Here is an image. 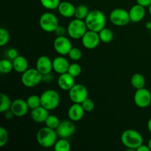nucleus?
I'll use <instances>...</instances> for the list:
<instances>
[{
	"mask_svg": "<svg viewBox=\"0 0 151 151\" xmlns=\"http://www.w3.org/2000/svg\"><path fill=\"white\" fill-rule=\"evenodd\" d=\"M84 21L89 30L99 32L101 29L106 27V17L104 13L99 10H90Z\"/></svg>",
	"mask_w": 151,
	"mask_h": 151,
	"instance_id": "nucleus-1",
	"label": "nucleus"
},
{
	"mask_svg": "<svg viewBox=\"0 0 151 151\" xmlns=\"http://www.w3.org/2000/svg\"><path fill=\"white\" fill-rule=\"evenodd\" d=\"M143 137L139 131L134 129L125 130L121 135V142L128 150H136L143 144Z\"/></svg>",
	"mask_w": 151,
	"mask_h": 151,
	"instance_id": "nucleus-2",
	"label": "nucleus"
},
{
	"mask_svg": "<svg viewBox=\"0 0 151 151\" xmlns=\"http://www.w3.org/2000/svg\"><path fill=\"white\" fill-rule=\"evenodd\" d=\"M58 137L55 130L47 126L40 128L36 134V139L38 145L45 148L54 147Z\"/></svg>",
	"mask_w": 151,
	"mask_h": 151,
	"instance_id": "nucleus-3",
	"label": "nucleus"
},
{
	"mask_svg": "<svg viewBox=\"0 0 151 151\" xmlns=\"http://www.w3.org/2000/svg\"><path fill=\"white\" fill-rule=\"evenodd\" d=\"M21 81L27 88H34L43 81V75L36 68H29L22 74Z\"/></svg>",
	"mask_w": 151,
	"mask_h": 151,
	"instance_id": "nucleus-4",
	"label": "nucleus"
},
{
	"mask_svg": "<svg viewBox=\"0 0 151 151\" xmlns=\"http://www.w3.org/2000/svg\"><path fill=\"white\" fill-rule=\"evenodd\" d=\"M41 106L49 111L55 110L58 107L60 103L59 93L54 89H47L41 94Z\"/></svg>",
	"mask_w": 151,
	"mask_h": 151,
	"instance_id": "nucleus-5",
	"label": "nucleus"
},
{
	"mask_svg": "<svg viewBox=\"0 0 151 151\" xmlns=\"http://www.w3.org/2000/svg\"><path fill=\"white\" fill-rule=\"evenodd\" d=\"M66 29L69 36L72 39L76 40L81 39L84 34L86 32L88 28L86 24L85 21L75 18L69 22Z\"/></svg>",
	"mask_w": 151,
	"mask_h": 151,
	"instance_id": "nucleus-6",
	"label": "nucleus"
},
{
	"mask_svg": "<svg viewBox=\"0 0 151 151\" xmlns=\"http://www.w3.org/2000/svg\"><path fill=\"white\" fill-rule=\"evenodd\" d=\"M39 25L41 29L47 32H53L59 26L58 17L51 12L43 13L39 19Z\"/></svg>",
	"mask_w": 151,
	"mask_h": 151,
	"instance_id": "nucleus-7",
	"label": "nucleus"
},
{
	"mask_svg": "<svg viewBox=\"0 0 151 151\" xmlns=\"http://www.w3.org/2000/svg\"><path fill=\"white\" fill-rule=\"evenodd\" d=\"M110 22L115 26L123 27L131 22L129 12L123 8H115L109 15Z\"/></svg>",
	"mask_w": 151,
	"mask_h": 151,
	"instance_id": "nucleus-8",
	"label": "nucleus"
},
{
	"mask_svg": "<svg viewBox=\"0 0 151 151\" xmlns=\"http://www.w3.org/2000/svg\"><path fill=\"white\" fill-rule=\"evenodd\" d=\"M69 97L73 103L81 104L88 97V91L86 87L83 84H75L69 91Z\"/></svg>",
	"mask_w": 151,
	"mask_h": 151,
	"instance_id": "nucleus-9",
	"label": "nucleus"
},
{
	"mask_svg": "<svg viewBox=\"0 0 151 151\" xmlns=\"http://www.w3.org/2000/svg\"><path fill=\"white\" fill-rule=\"evenodd\" d=\"M54 50L59 55H68L69 51L72 50V44L70 39L64 36H57L53 41Z\"/></svg>",
	"mask_w": 151,
	"mask_h": 151,
	"instance_id": "nucleus-10",
	"label": "nucleus"
},
{
	"mask_svg": "<svg viewBox=\"0 0 151 151\" xmlns=\"http://www.w3.org/2000/svg\"><path fill=\"white\" fill-rule=\"evenodd\" d=\"M134 101L136 106L145 109L151 104V92L145 88L137 89L134 96Z\"/></svg>",
	"mask_w": 151,
	"mask_h": 151,
	"instance_id": "nucleus-11",
	"label": "nucleus"
},
{
	"mask_svg": "<svg viewBox=\"0 0 151 151\" xmlns=\"http://www.w3.org/2000/svg\"><path fill=\"white\" fill-rule=\"evenodd\" d=\"M76 131V127L72 120L60 121L58 127L55 129L59 138L68 139L72 137Z\"/></svg>",
	"mask_w": 151,
	"mask_h": 151,
	"instance_id": "nucleus-12",
	"label": "nucleus"
},
{
	"mask_svg": "<svg viewBox=\"0 0 151 151\" xmlns=\"http://www.w3.org/2000/svg\"><path fill=\"white\" fill-rule=\"evenodd\" d=\"M82 44L86 49L88 50H94L97 48L100 43V38L99 33L92 30H87L81 38Z\"/></svg>",
	"mask_w": 151,
	"mask_h": 151,
	"instance_id": "nucleus-13",
	"label": "nucleus"
},
{
	"mask_svg": "<svg viewBox=\"0 0 151 151\" xmlns=\"http://www.w3.org/2000/svg\"><path fill=\"white\" fill-rule=\"evenodd\" d=\"M29 106L26 100L22 98L16 99L12 103L10 110L16 117H23L29 111Z\"/></svg>",
	"mask_w": 151,
	"mask_h": 151,
	"instance_id": "nucleus-14",
	"label": "nucleus"
},
{
	"mask_svg": "<svg viewBox=\"0 0 151 151\" xmlns=\"http://www.w3.org/2000/svg\"><path fill=\"white\" fill-rule=\"evenodd\" d=\"M35 68L43 75L51 73L52 71L53 70L52 60L47 55L40 56L36 60Z\"/></svg>",
	"mask_w": 151,
	"mask_h": 151,
	"instance_id": "nucleus-15",
	"label": "nucleus"
},
{
	"mask_svg": "<svg viewBox=\"0 0 151 151\" xmlns=\"http://www.w3.org/2000/svg\"><path fill=\"white\" fill-rule=\"evenodd\" d=\"M85 112L82 104L73 103L68 109L67 116L72 122H78L83 119Z\"/></svg>",
	"mask_w": 151,
	"mask_h": 151,
	"instance_id": "nucleus-16",
	"label": "nucleus"
},
{
	"mask_svg": "<svg viewBox=\"0 0 151 151\" xmlns=\"http://www.w3.org/2000/svg\"><path fill=\"white\" fill-rule=\"evenodd\" d=\"M70 63H69L67 59L63 55H59L55 58L52 60L53 71L58 75L67 72Z\"/></svg>",
	"mask_w": 151,
	"mask_h": 151,
	"instance_id": "nucleus-17",
	"label": "nucleus"
},
{
	"mask_svg": "<svg viewBox=\"0 0 151 151\" xmlns=\"http://www.w3.org/2000/svg\"><path fill=\"white\" fill-rule=\"evenodd\" d=\"M75 78L68 72L61 74L58 78V85L63 91H69L75 84Z\"/></svg>",
	"mask_w": 151,
	"mask_h": 151,
	"instance_id": "nucleus-18",
	"label": "nucleus"
},
{
	"mask_svg": "<svg viewBox=\"0 0 151 151\" xmlns=\"http://www.w3.org/2000/svg\"><path fill=\"white\" fill-rule=\"evenodd\" d=\"M128 12H129L131 22H134V23H138V22H141L145 18L146 13L145 7L137 4V3L132 6Z\"/></svg>",
	"mask_w": 151,
	"mask_h": 151,
	"instance_id": "nucleus-19",
	"label": "nucleus"
},
{
	"mask_svg": "<svg viewBox=\"0 0 151 151\" xmlns=\"http://www.w3.org/2000/svg\"><path fill=\"white\" fill-rule=\"evenodd\" d=\"M49 115V110L42 106L32 109L30 112L31 119L36 123H44Z\"/></svg>",
	"mask_w": 151,
	"mask_h": 151,
	"instance_id": "nucleus-20",
	"label": "nucleus"
},
{
	"mask_svg": "<svg viewBox=\"0 0 151 151\" xmlns=\"http://www.w3.org/2000/svg\"><path fill=\"white\" fill-rule=\"evenodd\" d=\"M75 8H76V7L72 3L65 1H60L58 7V10L59 14L62 17L69 19V18H72L75 16Z\"/></svg>",
	"mask_w": 151,
	"mask_h": 151,
	"instance_id": "nucleus-21",
	"label": "nucleus"
},
{
	"mask_svg": "<svg viewBox=\"0 0 151 151\" xmlns=\"http://www.w3.org/2000/svg\"><path fill=\"white\" fill-rule=\"evenodd\" d=\"M13 70L18 73L22 74L25 71L29 69L28 61L25 57L22 55H19L13 60Z\"/></svg>",
	"mask_w": 151,
	"mask_h": 151,
	"instance_id": "nucleus-22",
	"label": "nucleus"
},
{
	"mask_svg": "<svg viewBox=\"0 0 151 151\" xmlns=\"http://www.w3.org/2000/svg\"><path fill=\"white\" fill-rule=\"evenodd\" d=\"M131 83L135 89L145 88L146 84V81L143 75L140 73H136L133 75L131 79Z\"/></svg>",
	"mask_w": 151,
	"mask_h": 151,
	"instance_id": "nucleus-23",
	"label": "nucleus"
},
{
	"mask_svg": "<svg viewBox=\"0 0 151 151\" xmlns=\"http://www.w3.org/2000/svg\"><path fill=\"white\" fill-rule=\"evenodd\" d=\"M0 100H1V104H0V112L4 113L7 111L10 110L12 106V101L10 97L4 93H1L0 94Z\"/></svg>",
	"mask_w": 151,
	"mask_h": 151,
	"instance_id": "nucleus-24",
	"label": "nucleus"
},
{
	"mask_svg": "<svg viewBox=\"0 0 151 151\" xmlns=\"http://www.w3.org/2000/svg\"><path fill=\"white\" fill-rule=\"evenodd\" d=\"M90 10L88 7L85 4H79L75 8V17L76 19H81V20H85L87 17L88 14L89 13Z\"/></svg>",
	"mask_w": 151,
	"mask_h": 151,
	"instance_id": "nucleus-25",
	"label": "nucleus"
},
{
	"mask_svg": "<svg viewBox=\"0 0 151 151\" xmlns=\"http://www.w3.org/2000/svg\"><path fill=\"white\" fill-rule=\"evenodd\" d=\"M100 41L103 43H110L114 38V32L111 29L104 27L98 32Z\"/></svg>",
	"mask_w": 151,
	"mask_h": 151,
	"instance_id": "nucleus-26",
	"label": "nucleus"
},
{
	"mask_svg": "<svg viewBox=\"0 0 151 151\" xmlns=\"http://www.w3.org/2000/svg\"><path fill=\"white\" fill-rule=\"evenodd\" d=\"M13 70V60L4 58L0 60V72L2 74H9Z\"/></svg>",
	"mask_w": 151,
	"mask_h": 151,
	"instance_id": "nucleus-27",
	"label": "nucleus"
},
{
	"mask_svg": "<svg viewBox=\"0 0 151 151\" xmlns=\"http://www.w3.org/2000/svg\"><path fill=\"white\" fill-rule=\"evenodd\" d=\"M71 149V145L67 139L60 138L57 140L54 145V150L55 151H69Z\"/></svg>",
	"mask_w": 151,
	"mask_h": 151,
	"instance_id": "nucleus-28",
	"label": "nucleus"
},
{
	"mask_svg": "<svg viewBox=\"0 0 151 151\" xmlns=\"http://www.w3.org/2000/svg\"><path fill=\"white\" fill-rule=\"evenodd\" d=\"M26 101L28 106H29V109H31V110L34 109H36V108L41 106V97L38 95H35V94H32V95L29 96L27 97V99L26 100Z\"/></svg>",
	"mask_w": 151,
	"mask_h": 151,
	"instance_id": "nucleus-29",
	"label": "nucleus"
},
{
	"mask_svg": "<svg viewBox=\"0 0 151 151\" xmlns=\"http://www.w3.org/2000/svg\"><path fill=\"white\" fill-rule=\"evenodd\" d=\"M60 120L59 119V118L58 117L55 115H52L50 114L48 116V117L47 118L45 121V125L46 126L48 127V128H52V129L55 130L56 128L58 127L59 124H60Z\"/></svg>",
	"mask_w": 151,
	"mask_h": 151,
	"instance_id": "nucleus-30",
	"label": "nucleus"
},
{
	"mask_svg": "<svg viewBox=\"0 0 151 151\" xmlns=\"http://www.w3.org/2000/svg\"><path fill=\"white\" fill-rule=\"evenodd\" d=\"M40 2L45 9L52 10L58 9L60 0H40Z\"/></svg>",
	"mask_w": 151,
	"mask_h": 151,
	"instance_id": "nucleus-31",
	"label": "nucleus"
},
{
	"mask_svg": "<svg viewBox=\"0 0 151 151\" xmlns=\"http://www.w3.org/2000/svg\"><path fill=\"white\" fill-rule=\"evenodd\" d=\"M67 72L69 74H70L72 76H73L74 78H78V77H79L81 75L82 67H81V65L77 63H71L69 65Z\"/></svg>",
	"mask_w": 151,
	"mask_h": 151,
	"instance_id": "nucleus-32",
	"label": "nucleus"
},
{
	"mask_svg": "<svg viewBox=\"0 0 151 151\" xmlns=\"http://www.w3.org/2000/svg\"><path fill=\"white\" fill-rule=\"evenodd\" d=\"M69 58L73 61H78L81 60L83 57V52L79 48H76V47H72V50L69 51V54H68Z\"/></svg>",
	"mask_w": 151,
	"mask_h": 151,
	"instance_id": "nucleus-33",
	"label": "nucleus"
},
{
	"mask_svg": "<svg viewBox=\"0 0 151 151\" xmlns=\"http://www.w3.org/2000/svg\"><path fill=\"white\" fill-rule=\"evenodd\" d=\"M9 40H10V33L8 30L5 28L1 27L0 29V46L4 47L8 43Z\"/></svg>",
	"mask_w": 151,
	"mask_h": 151,
	"instance_id": "nucleus-34",
	"label": "nucleus"
},
{
	"mask_svg": "<svg viewBox=\"0 0 151 151\" xmlns=\"http://www.w3.org/2000/svg\"><path fill=\"white\" fill-rule=\"evenodd\" d=\"M9 140V134L7 129L4 127H0V147H2L6 145Z\"/></svg>",
	"mask_w": 151,
	"mask_h": 151,
	"instance_id": "nucleus-35",
	"label": "nucleus"
},
{
	"mask_svg": "<svg viewBox=\"0 0 151 151\" xmlns=\"http://www.w3.org/2000/svg\"><path fill=\"white\" fill-rule=\"evenodd\" d=\"M81 104H82L86 112H91L94 109V107H95L94 102L93 101V100L88 98V97Z\"/></svg>",
	"mask_w": 151,
	"mask_h": 151,
	"instance_id": "nucleus-36",
	"label": "nucleus"
},
{
	"mask_svg": "<svg viewBox=\"0 0 151 151\" xmlns=\"http://www.w3.org/2000/svg\"><path fill=\"white\" fill-rule=\"evenodd\" d=\"M19 55V52H18V50L15 48H10L7 51V58H8V59H10V60H14V59L16 58V57H18Z\"/></svg>",
	"mask_w": 151,
	"mask_h": 151,
	"instance_id": "nucleus-37",
	"label": "nucleus"
},
{
	"mask_svg": "<svg viewBox=\"0 0 151 151\" xmlns=\"http://www.w3.org/2000/svg\"><path fill=\"white\" fill-rule=\"evenodd\" d=\"M55 33L56 36H64L66 33H67V29L64 27L63 26L59 25L56 29L55 30Z\"/></svg>",
	"mask_w": 151,
	"mask_h": 151,
	"instance_id": "nucleus-38",
	"label": "nucleus"
},
{
	"mask_svg": "<svg viewBox=\"0 0 151 151\" xmlns=\"http://www.w3.org/2000/svg\"><path fill=\"white\" fill-rule=\"evenodd\" d=\"M137 4L145 7H148L151 4V0H136Z\"/></svg>",
	"mask_w": 151,
	"mask_h": 151,
	"instance_id": "nucleus-39",
	"label": "nucleus"
},
{
	"mask_svg": "<svg viewBox=\"0 0 151 151\" xmlns=\"http://www.w3.org/2000/svg\"><path fill=\"white\" fill-rule=\"evenodd\" d=\"M4 114V118H6L7 119H13V117H14V114H13V113L12 112V111L10 110H8L7 111H5Z\"/></svg>",
	"mask_w": 151,
	"mask_h": 151,
	"instance_id": "nucleus-40",
	"label": "nucleus"
},
{
	"mask_svg": "<svg viewBox=\"0 0 151 151\" xmlns=\"http://www.w3.org/2000/svg\"><path fill=\"white\" fill-rule=\"evenodd\" d=\"M52 80V76L51 73L47 74V75H43V81L45 83H50Z\"/></svg>",
	"mask_w": 151,
	"mask_h": 151,
	"instance_id": "nucleus-41",
	"label": "nucleus"
},
{
	"mask_svg": "<svg viewBox=\"0 0 151 151\" xmlns=\"http://www.w3.org/2000/svg\"><path fill=\"white\" fill-rule=\"evenodd\" d=\"M137 150V151H150L148 145H144V144L141 145L139 147H137V150Z\"/></svg>",
	"mask_w": 151,
	"mask_h": 151,
	"instance_id": "nucleus-42",
	"label": "nucleus"
},
{
	"mask_svg": "<svg viewBox=\"0 0 151 151\" xmlns=\"http://www.w3.org/2000/svg\"><path fill=\"white\" fill-rule=\"evenodd\" d=\"M147 129H148L149 132L151 134V117L149 119L148 122H147Z\"/></svg>",
	"mask_w": 151,
	"mask_h": 151,
	"instance_id": "nucleus-43",
	"label": "nucleus"
},
{
	"mask_svg": "<svg viewBox=\"0 0 151 151\" xmlns=\"http://www.w3.org/2000/svg\"><path fill=\"white\" fill-rule=\"evenodd\" d=\"M146 27L148 28V29H151V22H147V24H146Z\"/></svg>",
	"mask_w": 151,
	"mask_h": 151,
	"instance_id": "nucleus-44",
	"label": "nucleus"
},
{
	"mask_svg": "<svg viewBox=\"0 0 151 151\" xmlns=\"http://www.w3.org/2000/svg\"><path fill=\"white\" fill-rule=\"evenodd\" d=\"M147 145H148L149 148H150V151H151V138L150 139H149L148 144H147Z\"/></svg>",
	"mask_w": 151,
	"mask_h": 151,
	"instance_id": "nucleus-45",
	"label": "nucleus"
},
{
	"mask_svg": "<svg viewBox=\"0 0 151 151\" xmlns=\"http://www.w3.org/2000/svg\"><path fill=\"white\" fill-rule=\"evenodd\" d=\"M148 11H149V13H150V15L151 16V4L148 7Z\"/></svg>",
	"mask_w": 151,
	"mask_h": 151,
	"instance_id": "nucleus-46",
	"label": "nucleus"
},
{
	"mask_svg": "<svg viewBox=\"0 0 151 151\" xmlns=\"http://www.w3.org/2000/svg\"><path fill=\"white\" fill-rule=\"evenodd\" d=\"M150 38H151V32H150Z\"/></svg>",
	"mask_w": 151,
	"mask_h": 151,
	"instance_id": "nucleus-47",
	"label": "nucleus"
},
{
	"mask_svg": "<svg viewBox=\"0 0 151 151\" xmlns=\"http://www.w3.org/2000/svg\"><path fill=\"white\" fill-rule=\"evenodd\" d=\"M150 106H151V104H150Z\"/></svg>",
	"mask_w": 151,
	"mask_h": 151,
	"instance_id": "nucleus-48",
	"label": "nucleus"
}]
</instances>
